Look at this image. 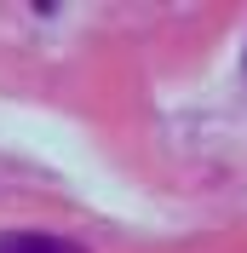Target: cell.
I'll return each mask as SVG.
<instances>
[{"label":"cell","mask_w":247,"mask_h":253,"mask_svg":"<svg viewBox=\"0 0 247 253\" xmlns=\"http://www.w3.org/2000/svg\"><path fill=\"white\" fill-rule=\"evenodd\" d=\"M0 253H86V248L81 242H63V236H46V230H6Z\"/></svg>","instance_id":"6da1fadb"}]
</instances>
